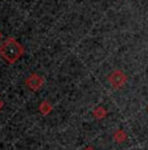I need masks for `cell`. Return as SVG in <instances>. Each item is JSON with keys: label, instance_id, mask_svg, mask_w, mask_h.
I'll return each instance as SVG.
<instances>
[{"label": "cell", "instance_id": "4", "mask_svg": "<svg viewBox=\"0 0 148 150\" xmlns=\"http://www.w3.org/2000/svg\"><path fill=\"white\" fill-rule=\"evenodd\" d=\"M52 105H51L48 100H43V102L39 105V112H40L43 116H47V115H50L51 112H52Z\"/></svg>", "mask_w": 148, "mask_h": 150}, {"label": "cell", "instance_id": "3", "mask_svg": "<svg viewBox=\"0 0 148 150\" xmlns=\"http://www.w3.org/2000/svg\"><path fill=\"white\" fill-rule=\"evenodd\" d=\"M25 86H27L31 91H38L44 86V79L38 73H31L25 79Z\"/></svg>", "mask_w": 148, "mask_h": 150}, {"label": "cell", "instance_id": "7", "mask_svg": "<svg viewBox=\"0 0 148 150\" xmlns=\"http://www.w3.org/2000/svg\"><path fill=\"white\" fill-rule=\"evenodd\" d=\"M3 107H4V103H3V100L0 99V111H1V110H3Z\"/></svg>", "mask_w": 148, "mask_h": 150}, {"label": "cell", "instance_id": "5", "mask_svg": "<svg viewBox=\"0 0 148 150\" xmlns=\"http://www.w3.org/2000/svg\"><path fill=\"white\" fill-rule=\"evenodd\" d=\"M92 115H94V117L95 119H98V120H101V119H104V117H107V115H108V111H107V108H104V107H95L92 110Z\"/></svg>", "mask_w": 148, "mask_h": 150}, {"label": "cell", "instance_id": "6", "mask_svg": "<svg viewBox=\"0 0 148 150\" xmlns=\"http://www.w3.org/2000/svg\"><path fill=\"white\" fill-rule=\"evenodd\" d=\"M113 138H114V141L116 142H118V144H121V142H124V141H126V133H125V131H122V129H117V131L113 133Z\"/></svg>", "mask_w": 148, "mask_h": 150}, {"label": "cell", "instance_id": "8", "mask_svg": "<svg viewBox=\"0 0 148 150\" xmlns=\"http://www.w3.org/2000/svg\"><path fill=\"white\" fill-rule=\"evenodd\" d=\"M84 150H95V149H94V148H86Z\"/></svg>", "mask_w": 148, "mask_h": 150}, {"label": "cell", "instance_id": "9", "mask_svg": "<svg viewBox=\"0 0 148 150\" xmlns=\"http://www.w3.org/2000/svg\"><path fill=\"white\" fill-rule=\"evenodd\" d=\"M3 39V34H1V31H0V41Z\"/></svg>", "mask_w": 148, "mask_h": 150}, {"label": "cell", "instance_id": "2", "mask_svg": "<svg viewBox=\"0 0 148 150\" xmlns=\"http://www.w3.org/2000/svg\"><path fill=\"white\" fill-rule=\"evenodd\" d=\"M108 82L114 89H121L122 86L127 82V76L121 69H116L112 73H109V76H108Z\"/></svg>", "mask_w": 148, "mask_h": 150}, {"label": "cell", "instance_id": "1", "mask_svg": "<svg viewBox=\"0 0 148 150\" xmlns=\"http://www.w3.org/2000/svg\"><path fill=\"white\" fill-rule=\"evenodd\" d=\"M25 54V48L17 39L7 38L0 45V57L4 59L9 64H15L17 60H20Z\"/></svg>", "mask_w": 148, "mask_h": 150}]
</instances>
